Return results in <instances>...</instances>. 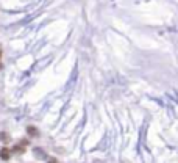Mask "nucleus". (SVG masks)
Masks as SVG:
<instances>
[{
    "mask_svg": "<svg viewBox=\"0 0 178 163\" xmlns=\"http://www.w3.org/2000/svg\"><path fill=\"white\" fill-rule=\"evenodd\" d=\"M0 57H2V50H0Z\"/></svg>",
    "mask_w": 178,
    "mask_h": 163,
    "instance_id": "nucleus-4",
    "label": "nucleus"
},
{
    "mask_svg": "<svg viewBox=\"0 0 178 163\" xmlns=\"http://www.w3.org/2000/svg\"><path fill=\"white\" fill-rule=\"evenodd\" d=\"M9 155H11V152H9V149L8 147H2L0 149V158L2 160H9Z\"/></svg>",
    "mask_w": 178,
    "mask_h": 163,
    "instance_id": "nucleus-1",
    "label": "nucleus"
},
{
    "mask_svg": "<svg viewBox=\"0 0 178 163\" xmlns=\"http://www.w3.org/2000/svg\"><path fill=\"white\" fill-rule=\"evenodd\" d=\"M27 132H28V135H31V137H38V135H39V133H38V129H35V127H31V126L27 127Z\"/></svg>",
    "mask_w": 178,
    "mask_h": 163,
    "instance_id": "nucleus-2",
    "label": "nucleus"
},
{
    "mask_svg": "<svg viewBox=\"0 0 178 163\" xmlns=\"http://www.w3.org/2000/svg\"><path fill=\"white\" fill-rule=\"evenodd\" d=\"M0 140H2L3 143H9V137H8V135H6L5 132H2V133H0Z\"/></svg>",
    "mask_w": 178,
    "mask_h": 163,
    "instance_id": "nucleus-3",
    "label": "nucleus"
}]
</instances>
